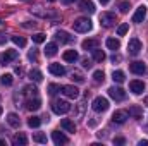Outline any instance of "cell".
<instances>
[{
	"label": "cell",
	"instance_id": "cell-36",
	"mask_svg": "<svg viewBox=\"0 0 148 146\" xmlns=\"http://www.w3.org/2000/svg\"><path fill=\"white\" fill-rule=\"evenodd\" d=\"M60 89H62V86H59V84H55V83L48 84V93H50V95H57Z\"/></svg>",
	"mask_w": 148,
	"mask_h": 146
},
{
	"label": "cell",
	"instance_id": "cell-37",
	"mask_svg": "<svg viewBox=\"0 0 148 146\" xmlns=\"http://www.w3.org/2000/svg\"><path fill=\"white\" fill-rule=\"evenodd\" d=\"M10 40H12L17 46H24V45H26V40H24L23 36H12Z\"/></svg>",
	"mask_w": 148,
	"mask_h": 146
},
{
	"label": "cell",
	"instance_id": "cell-11",
	"mask_svg": "<svg viewBox=\"0 0 148 146\" xmlns=\"http://www.w3.org/2000/svg\"><path fill=\"white\" fill-rule=\"evenodd\" d=\"M147 17V7L145 5H140L133 16V23H143V19Z\"/></svg>",
	"mask_w": 148,
	"mask_h": 146
},
{
	"label": "cell",
	"instance_id": "cell-45",
	"mask_svg": "<svg viewBox=\"0 0 148 146\" xmlns=\"http://www.w3.org/2000/svg\"><path fill=\"white\" fill-rule=\"evenodd\" d=\"M110 60L114 62V64H115V62H121V55H115V53H114V55L110 57Z\"/></svg>",
	"mask_w": 148,
	"mask_h": 146
},
{
	"label": "cell",
	"instance_id": "cell-6",
	"mask_svg": "<svg viewBox=\"0 0 148 146\" xmlns=\"http://www.w3.org/2000/svg\"><path fill=\"white\" fill-rule=\"evenodd\" d=\"M127 50H129V55H138L141 52V41L138 38H131L127 43Z\"/></svg>",
	"mask_w": 148,
	"mask_h": 146
},
{
	"label": "cell",
	"instance_id": "cell-5",
	"mask_svg": "<svg viewBox=\"0 0 148 146\" xmlns=\"http://www.w3.org/2000/svg\"><path fill=\"white\" fill-rule=\"evenodd\" d=\"M114 23H115V14H112V12H102L100 14V24L103 28H110V26H114Z\"/></svg>",
	"mask_w": 148,
	"mask_h": 146
},
{
	"label": "cell",
	"instance_id": "cell-53",
	"mask_svg": "<svg viewBox=\"0 0 148 146\" xmlns=\"http://www.w3.org/2000/svg\"><path fill=\"white\" fill-rule=\"evenodd\" d=\"M47 2H55V0H47Z\"/></svg>",
	"mask_w": 148,
	"mask_h": 146
},
{
	"label": "cell",
	"instance_id": "cell-41",
	"mask_svg": "<svg viewBox=\"0 0 148 146\" xmlns=\"http://www.w3.org/2000/svg\"><path fill=\"white\" fill-rule=\"evenodd\" d=\"M47 40V36L43 35V33H36V35H33V41L35 43H43Z\"/></svg>",
	"mask_w": 148,
	"mask_h": 146
},
{
	"label": "cell",
	"instance_id": "cell-25",
	"mask_svg": "<svg viewBox=\"0 0 148 146\" xmlns=\"http://www.w3.org/2000/svg\"><path fill=\"white\" fill-rule=\"evenodd\" d=\"M83 48L84 50H95V48H98V41L97 40H84L83 41Z\"/></svg>",
	"mask_w": 148,
	"mask_h": 146
},
{
	"label": "cell",
	"instance_id": "cell-4",
	"mask_svg": "<svg viewBox=\"0 0 148 146\" xmlns=\"http://www.w3.org/2000/svg\"><path fill=\"white\" fill-rule=\"evenodd\" d=\"M17 50H5L3 53H0V64L2 65H7L9 62H12V60H16L17 59Z\"/></svg>",
	"mask_w": 148,
	"mask_h": 146
},
{
	"label": "cell",
	"instance_id": "cell-32",
	"mask_svg": "<svg viewBox=\"0 0 148 146\" xmlns=\"http://www.w3.org/2000/svg\"><path fill=\"white\" fill-rule=\"evenodd\" d=\"M112 79L115 81V83H124V79H126V76L122 71H114L112 72Z\"/></svg>",
	"mask_w": 148,
	"mask_h": 146
},
{
	"label": "cell",
	"instance_id": "cell-26",
	"mask_svg": "<svg viewBox=\"0 0 148 146\" xmlns=\"http://www.w3.org/2000/svg\"><path fill=\"white\" fill-rule=\"evenodd\" d=\"M91 52H93V60H97V62H103V60H105V52H103V50L95 48V50H91Z\"/></svg>",
	"mask_w": 148,
	"mask_h": 146
},
{
	"label": "cell",
	"instance_id": "cell-10",
	"mask_svg": "<svg viewBox=\"0 0 148 146\" xmlns=\"http://www.w3.org/2000/svg\"><path fill=\"white\" fill-rule=\"evenodd\" d=\"M129 89H131L134 95H141V93L145 91V83H143V81H138V79H136V81H131V83H129Z\"/></svg>",
	"mask_w": 148,
	"mask_h": 146
},
{
	"label": "cell",
	"instance_id": "cell-23",
	"mask_svg": "<svg viewBox=\"0 0 148 146\" xmlns=\"http://www.w3.org/2000/svg\"><path fill=\"white\" fill-rule=\"evenodd\" d=\"M57 43H47V46H45V55L47 57H53L55 53H57Z\"/></svg>",
	"mask_w": 148,
	"mask_h": 146
},
{
	"label": "cell",
	"instance_id": "cell-48",
	"mask_svg": "<svg viewBox=\"0 0 148 146\" xmlns=\"http://www.w3.org/2000/svg\"><path fill=\"white\" fill-rule=\"evenodd\" d=\"M16 74H19V76H21V74H23V69H21V67H16Z\"/></svg>",
	"mask_w": 148,
	"mask_h": 146
},
{
	"label": "cell",
	"instance_id": "cell-20",
	"mask_svg": "<svg viewBox=\"0 0 148 146\" xmlns=\"http://www.w3.org/2000/svg\"><path fill=\"white\" fill-rule=\"evenodd\" d=\"M40 107H41V102L38 100L36 96H35V98H29V100L26 102V108L28 110H38Z\"/></svg>",
	"mask_w": 148,
	"mask_h": 146
},
{
	"label": "cell",
	"instance_id": "cell-9",
	"mask_svg": "<svg viewBox=\"0 0 148 146\" xmlns=\"http://www.w3.org/2000/svg\"><path fill=\"white\" fill-rule=\"evenodd\" d=\"M127 117H129V113H127L126 110H115L114 115H112V120H114L115 124H124V122L127 120Z\"/></svg>",
	"mask_w": 148,
	"mask_h": 146
},
{
	"label": "cell",
	"instance_id": "cell-52",
	"mask_svg": "<svg viewBox=\"0 0 148 146\" xmlns=\"http://www.w3.org/2000/svg\"><path fill=\"white\" fill-rule=\"evenodd\" d=\"M64 2H66V3H71V2H74V0H64Z\"/></svg>",
	"mask_w": 148,
	"mask_h": 146
},
{
	"label": "cell",
	"instance_id": "cell-16",
	"mask_svg": "<svg viewBox=\"0 0 148 146\" xmlns=\"http://www.w3.org/2000/svg\"><path fill=\"white\" fill-rule=\"evenodd\" d=\"M12 145L14 146H26L28 145V138L21 132V134H16L14 138H12Z\"/></svg>",
	"mask_w": 148,
	"mask_h": 146
},
{
	"label": "cell",
	"instance_id": "cell-38",
	"mask_svg": "<svg viewBox=\"0 0 148 146\" xmlns=\"http://www.w3.org/2000/svg\"><path fill=\"white\" fill-rule=\"evenodd\" d=\"M71 76H73V79H74V81H77V83H83V81H84L83 74L79 72V71H73V72H71Z\"/></svg>",
	"mask_w": 148,
	"mask_h": 146
},
{
	"label": "cell",
	"instance_id": "cell-30",
	"mask_svg": "<svg viewBox=\"0 0 148 146\" xmlns=\"http://www.w3.org/2000/svg\"><path fill=\"white\" fill-rule=\"evenodd\" d=\"M24 95H28L29 98H35L38 95V88L36 86H26L24 88Z\"/></svg>",
	"mask_w": 148,
	"mask_h": 146
},
{
	"label": "cell",
	"instance_id": "cell-15",
	"mask_svg": "<svg viewBox=\"0 0 148 146\" xmlns=\"http://www.w3.org/2000/svg\"><path fill=\"white\" fill-rule=\"evenodd\" d=\"M79 9L84 10V12H88V14H93L95 12V3L91 0H81L79 2Z\"/></svg>",
	"mask_w": 148,
	"mask_h": 146
},
{
	"label": "cell",
	"instance_id": "cell-31",
	"mask_svg": "<svg viewBox=\"0 0 148 146\" xmlns=\"http://www.w3.org/2000/svg\"><path fill=\"white\" fill-rule=\"evenodd\" d=\"M84 108H86V102H84V100H81V102L76 105V117H83Z\"/></svg>",
	"mask_w": 148,
	"mask_h": 146
},
{
	"label": "cell",
	"instance_id": "cell-14",
	"mask_svg": "<svg viewBox=\"0 0 148 146\" xmlns=\"http://www.w3.org/2000/svg\"><path fill=\"white\" fill-rule=\"evenodd\" d=\"M48 71H50V74H53V76H64L66 74V67L64 65H60V64H50L48 65Z\"/></svg>",
	"mask_w": 148,
	"mask_h": 146
},
{
	"label": "cell",
	"instance_id": "cell-35",
	"mask_svg": "<svg viewBox=\"0 0 148 146\" xmlns=\"http://www.w3.org/2000/svg\"><path fill=\"white\" fill-rule=\"evenodd\" d=\"M33 139H35L36 143H41V145H47V141H48V139H47V136H45L43 132H36V134L33 136Z\"/></svg>",
	"mask_w": 148,
	"mask_h": 146
},
{
	"label": "cell",
	"instance_id": "cell-51",
	"mask_svg": "<svg viewBox=\"0 0 148 146\" xmlns=\"http://www.w3.org/2000/svg\"><path fill=\"white\" fill-rule=\"evenodd\" d=\"M2 145H5V141H3V139H0V146Z\"/></svg>",
	"mask_w": 148,
	"mask_h": 146
},
{
	"label": "cell",
	"instance_id": "cell-33",
	"mask_svg": "<svg viewBox=\"0 0 148 146\" xmlns=\"http://www.w3.org/2000/svg\"><path fill=\"white\" fill-rule=\"evenodd\" d=\"M103 79H105L103 71H95V72H93V81H95V83H103Z\"/></svg>",
	"mask_w": 148,
	"mask_h": 146
},
{
	"label": "cell",
	"instance_id": "cell-27",
	"mask_svg": "<svg viewBox=\"0 0 148 146\" xmlns=\"http://www.w3.org/2000/svg\"><path fill=\"white\" fill-rule=\"evenodd\" d=\"M31 14H36V16H40V17H55L57 14L55 12H45V10H40V9H31Z\"/></svg>",
	"mask_w": 148,
	"mask_h": 146
},
{
	"label": "cell",
	"instance_id": "cell-42",
	"mask_svg": "<svg viewBox=\"0 0 148 146\" xmlns=\"http://www.w3.org/2000/svg\"><path fill=\"white\" fill-rule=\"evenodd\" d=\"M28 59H29V60H33V62H36V60H38V52H36V50H31V52L28 53Z\"/></svg>",
	"mask_w": 148,
	"mask_h": 146
},
{
	"label": "cell",
	"instance_id": "cell-21",
	"mask_svg": "<svg viewBox=\"0 0 148 146\" xmlns=\"http://www.w3.org/2000/svg\"><path fill=\"white\" fill-rule=\"evenodd\" d=\"M77 59H79V55H77L76 50H67V52H64V60H66V62H76Z\"/></svg>",
	"mask_w": 148,
	"mask_h": 146
},
{
	"label": "cell",
	"instance_id": "cell-2",
	"mask_svg": "<svg viewBox=\"0 0 148 146\" xmlns=\"http://www.w3.org/2000/svg\"><path fill=\"white\" fill-rule=\"evenodd\" d=\"M52 110H53L57 115H64V113H67V112L71 110V105H69V102H66V100H55L53 105H52Z\"/></svg>",
	"mask_w": 148,
	"mask_h": 146
},
{
	"label": "cell",
	"instance_id": "cell-24",
	"mask_svg": "<svg viewBox=\"0 0 148 146\" xmlns=\"http://www.w3.org/2000/svg\"><path fill=\"white\" fill-rule=\"evenodd\" d=\"M105 45H107V48H110V50H119L121 48V41L117 40V38H109L107 41H105Z\"/></svg>",
	"mask_w": 148,
	"mask_h": 146
},
{
	"label": "cell",
	"instance_id": "cell-50",
	"mask_svg": "<svg viewBox=\"0 0 148 146\" xmlns=\"http://www.w3.org/2000/svg\"><path fill=\"white\" fill-rule=\"evenodd\" d=\"M145 105H147V107H148V96H147V98H145Z\"/></svg>",
	"mask_w": 148,
	"mask_h": 146
},
{
	"label": "cell",
	"instance_id": "cell-29",
	"mask_svg": "<svg viewBox=\"0 0 148 146\" xmlns=\"http://www.w3.org/2000/svg\"><path fill=\"white\" fill-rule=\"evenodd\" d=\"M29 79H31V81H35V83H40V81L43 79V74L40 72L38 69H33V71L29 72Z\"/></svg>",
	"mask_w": 148,
	"mask_h": 146
},
{
	"label": "cell",
	"instance_id": "cell-54",
	"mask_svg": "<svg viewBox=\"0 0 148 146\" xmlns=\"http://www.w3.org/2000/svg\"><path fill=\"white\" fill-rule=\"evenodd\" d=\"M0 113H2V107H0Z\"/></svg>",
	"mask_w": 148,
	"mask_h": 146
},
{
	"label": "cell",
	"instance_id": "cell-8",
	"mask_svg": "<svg viewBox=\"0 0 148 146\" xmlns=\"http://www.w3.org/2000/svg\"><path fill=\"white\" fill-rule=\"evenodd\" d=\"M62 93L67 96V98H77L79 96V89L76 88V86H73V84H66V86H62Z\"/></svg>",
	"mask_w": 148,
	"mask_h": 146
},
{
	"label": "cell",
	"instance_id": "cell-44",
	"mask_svg": "<svg viewBox=\"0 0 148 146\" xmlns=\"http://www.w3.org/2000/svg\"><path fill=\"white\" fill-rule=\"evenodd\" d=\"M126 139L124 138H114V145H124Z\"/></svg>",
	"mask_w": 148,
	"mask_h": 146
},
{
	"label": "cell",
	"instance_id": "cell-47",
	"mask_svg": "<svg viewBox=\"0 0 148 146\" xmlns=\"http://www.w3.org/2000/svg\"><path fill=\"white\" fill-rule=\"evenodd\" d=\"M7 41V38L3 36V35H0V43H5Z\"/></svg>",
	"mask_w": 148,
	"mask_h": 146
},
{
	"label": "cell",
	"instance_id": "cell-28",
	"mask_svg": "<svg viewBox=\"0 0 148 146\" xmlns=\"http://www.w3.org/2000/svg\"><path fill=\"white\" fill-rule=\"evenodd\" d=\"M0 83H2L3 86H12V83H14L12 74H3V76L0 77Z\"/></svg>",
	"mask_w": 148,
	"mask_h": 146
},
{
	"label": "cell",
	"instance_id": "cell-40",
	"mask_svg": "<svg viewBox=\"0 0 148 146\" xmlns=\"http://www.w3.org/2000/svg\"><path fill=\"white\" fill-rule=\"evenodd\" d=\"M127 29H129L127 24H121V26L117 28V35H119V36H124V35L127 33Z\"/></svg>",
	"mask_w": 148,
	"mask_h": 146
},
{
	"label": "cell",
	"instance_id": "cell-39",
	"mask_svg": "<svg viewBox=\"0 0 148 146\" xmlns=\"http://www.w3.org/2000/svg\"><path fill=\"white\" fill-rule=\"evenodd\" d=\"M119 9H121L122 14H126V12L131 9V3H129V2H121V3H119Z\"/></svg>",
	"mask_w": 148,
	"mask_h": 146
},
{
	"label": "cell",
	"instance_id": "cell-18",
	"mask_svg": "<svg viewBox=\"0 0 148 146\" xmlns=\"http://www.w3.org/2000/svg\"><path fill=\"white\" fill-rule=\"evenodd\" d=\"M7 122H9V126H12V127H19V126H21V120H19V115H17V113H9V115H7Z\"/></svg>",
	"mask_w": 148,
	"mask_h": 146
},
{
	"label": "cell",
	"instance_id": "cell-1",
	"mask_svg": "<svg viewBox=\"0 0 148 146\" xmlns=\"http://www.w3.org/2000/svg\"><path fill=\"white\" fill-rule=\"evenodd\" d=\"M73 28L77 33H88V31H91L93 24H91V21L88 17H79V19H76L73 23Z\"/></svg>",
	"mask_w": 148,
	"mask_h": 146
},
{
	"label": "cell",
	"instance_id": "cell-3",
	"mask_svg": "<svg viewBox=\"0 0 148 146\" xmlns=\"http://www.w3.org/2000/svg\"><path fill=\"white\" fill-rule=\"evenodd\" d=\"M91 107H93L95 112H105V110H109V100L103 98V96H97L93 100V105Z\"/></svg>",
	"mask_w": 148,
	"mask_h": 146
},
{
	"label": "cell",
	"instance_id": "cell-13",
	"mask_svg": "<svg viewBox=\"0 0 148 146\" xmlns=\"http://www.w3.org/2000/svg\"><path fill=\"white\" fill-rule=\"evenodd\" d=\"M129 71L133 74H145L147 72V65L143 62H133V64H129Z\"/></svg>",
	"mask_w": 148,
	"mask_h": 146
},
{
	"label": "cell",
	"instance_id": "cell-22",
	"mask_svg": "<svg viewBox=\"0 0 148 146\" xmlns=\"http://www.w3.org/2000/svg\"><path fill=\"white\" fill-rule=\"evenodd\" d=\"M131 117H134V119H141L143 117V110L141 107H138V105H133V107H129V112H127Z\"/></svg>",
	"mask_w": 148,
	"mask_h": 146
},
{
	"label": "cell",
	"instance_id": "cell-34",
	"mask_svg": "<svg viewBox=\"0 0 148 146\" xmlns=\"http://www.w3.org/2000/svg\"><path fill=\"white\" fill-rule=\"evenodd\" d=\"M40 124H41V119L40 117H29L28 119V126L29 127H40Z\"/></svg>",
	"mask_w": 148,
	"mask_h": 146
},
{
	"label": "cell",
	"instance_id": "cell-19",
	"mask_svg": "<svg viewBox=\"0 0 148 146\" xmlns=\"http://www.w3.org/2000/svg\"><path fill=\"white\" fill-rule=\"evenodd\" d=\"M60 126H62L67 132H76V124H74L73 120H69V119H62Z\"/></svg>",
	"mask_w": 148,
	"mask_h": 146
},
{
	"label": "cell",
	"instance_id": "cell-46",
	"mask_svg": "<svg viewBox=\"0 0 148 146\" xmlns=\"http://www.w3.org/2000/svg\"><path fill=\"white\" fill-rule=\"evenodd\" d=\"M140 146H148V139H143V141H140Z\"/></svg>",
	"mask_w": 148,
	"mask_h": 146
},
{
	"label": "cell",
	"instance_id": "cell-43",
	"mask_svg": "<svg viewBox=\"0 0 148 146\" xmlns=\"http://www.w3.org/2000/svg\"><path fill=\"white\" fill-rule=\"evenodd\" d=\"M91 65H93V64H91L90 59H83V67H84V69H90Z\"/></svg>",
	"mask_w": 148,
	"mask_h": 146
},
{
	"label": "cell",
	"instance_id": "cell-17",
	"mask_svg": "<svg viewBox=\"0 0 148 146\" xmlns=\"http://www.w3.org/2000/svg\"><path fill=\"white\" fill-rule=\"evenodd\" d=\"M55 38H57L60 43H71V41L74 40V36H71V35H69V33H66V31H57Z\"/></svg>",
	"mask_w": 148,
	"mask_h": 146
},
{
	"label": "cell",
	"instance_id": "cell-12",
	"mask_svg": "<svg viewBox=\"0 0 148 146\" xmlns=\"http://www.w3.org/2000/svg\"><path fill=\"white\" fill-rule=\"evenodd\" d=\"M52 139H53V143H55V145H59V146L69 143L67 136H66V134H62L60 131H53V132H52Z\"/></svg>",
	"mask_w": 148,
	"mask_h": 146
},
{
	"label": "cell",
	"instance_id": "cell-49",
	"mask_svg": "<svg viewBox=\"0 0 148 146\" xmlns=\"http://www.w3.org/2000/svg\"><path fill=\"white\" fill-rule=\"evenodd\" d=\"M109 2H110V0H100V3H103V5H105V3H109Z\"/></svg>",
	"mask_w": 148,
	"mask_h": 146
},
{
	"label": "cell",
	"instance_id": "cell-7",
	"mask_svg": "<svg viewBox=\"0 0 148 146\" xmlns=\"http://www.w3.org/2000/svg\"><path fill=\"white\" fill-rule=\"evenodd\" d=\"M109 95H110V98H114L115 102H121V100L126 98V91H124L122 88H119V86H112V88H109Z\"/></svg>",
	"mask_w": 148,
	"mask_h": 146
}]
</instances>
